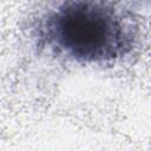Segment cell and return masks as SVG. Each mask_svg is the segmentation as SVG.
I'll list each match as a JSON object with an SVG mask.
<instances>
[{"instance_id":"1","label":"cell","mask_w":151,"mask_h":151,"mask_svg":"<svg viewBox=\"0 0 151 151\" xmlns=\"http://www.w3.org/2000/svg\"><path fill=\"white\" fill-rule=\"evenodd\" d=\"M35 45L79 64H109L132 53L138 28L132 14L111 2L73 0L57 4L34 22Z\"/></svg>"}]
</instances>
